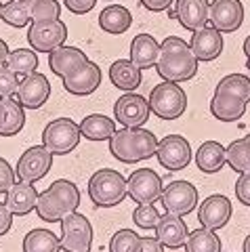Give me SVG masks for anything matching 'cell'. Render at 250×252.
<instances>
[{"mask_svg": "<svg viewBox=\"0 0 250 252\" xmlns=\"http://www.w3.org/2000/svg\"><path fill=\"white\" fill-rule=\"evenodd\" d=\"M156 69L166 82H185L196 76L198 57L193 55L189 42L179 36H168L160 44V59Z\"/></svg>", "mask_w": 250, "mask_h": 252, "instance_id": "cell-1", "label": "cell"}, {"mask_svg": "<svg viewBox=\"0 0 250 252\" xmlns=\"http://www.w3.org/2000/svg\"><path fill=\"white\" fill-rule=\"evenodd\" d=\"M158 152V139L145 128H120L109 139V154L122 164L145 162Z\"/></svg>", "mask_w": 250, "mask_h": 252, "instance_id": "cell-2", "label": "cell"}, {"mask_svg": "<svg viewBox=\"0 0 250 252\" xmlns=\"http://www.w3.org/2000/svg\"><path fill=\"white\" fill-rule=\"evenodd\" d=\"M126 195V179L114 168H101L89 179V198L97 208H116Z\"/></svg>", "mask_w": 250, "mask_h": 252, "instance_id": "cell-3", "label": "cell"}, {"mask_svg": "<svg viewBox=\"0 0 250 252\" xmlns=\"http://www.w3.org/2000/svg\"><path fill=\"white\" fill-rule=\"evenodd\" d=\"M80 124H76L72 118H55L42 130V145L53 156H67L80 143Z\"/></svg>", "mask_w": 250, "mask_h": 252, "instance_id": "cell-4", "label": "cell"}, {"mask_svg": "<svg viewBox=\"0 0 250 252\" xmlns=\"http://www.w3.org/2000/svg\"><path fill=\"white\" fill-rule=\"evenodd\" d=\"M150 107L160 120H177L187 109V94L179 82H166L154 86L150 93Z\"/></svg>", "mask_w": 250, "mask_h": 252, "instance_id": "cell-5", "label": "cell"}, {"mask_svg": "<svg viewBox=\"0 0 250 252\" xmlns=\"http://www.w3.org/2000/svg\"><path fill=\"white\" fill-rule=\"evenodd\" d=\"M93 225L80 212H69L61 219V250L65 252H91Z\"/></svg>", "mask_w": 250, "mask_h": 252, "instance_id": "cell-6", "label": "cell"}, {"mask_svg": "<svg viewBox=\"0 0 250 252\" xmlns=\"http://www.w3.org/2000/svg\"><path fill=\"white\" fill-rule=\"evenodd\" d=\"M160 204L170 215L185 217L196 210L198 206V189L189 181H173L170 185L162 189Z\"/></svg>", "mask_w": 250, "mask_h": 252, "instance_id": "cell-7", "label": "cell"}, {"mask_svg": "<svg viewBox=\"0 0 250 252\" xmlns=\"http://www.w3.org/2000/svg\"><path fill=\"white\" fill-rule=\"evenodd\" d=\"M150 101L137 94L135 91L120 94L118 101L114 103V118L124 128H141L150 118Z\"/></svg>", "mask_w": 250, "mask_h": 252, "instance_id": "cell-8", "label": "cell"}, {"mask_svg": "<svg viewBox=\"0 0 250 252\" xmlns=\"http://www.w3.org/2000/svg\"><path fill=\"white\" fill-rule=\"evenodd\" d=\"M51 166H53V154L44 145H34L21 154L15 172H17L19 181L36 183V181H40L49 175Z\"/></svg>", "mask_w": 250, "mask_h": 252, "instance_id": "cell-9", "label": "cell"}, {"mask_svg": "<svg viewBox=\"0 0 250 252\" xmlns=\"http://www.w3.org/2000/svg\"><path fill=\"white\" fill-rule=\"evenodd\" d=\"M128 198L137 204H154L162 195V177L152 168H139L126 179Z\"/></svg>", "mask_w": 250, "mask_h": 252, "instance_id": "cell-10", "label": "cell"}, {"mask_svg": "<svg viewBox=\"0 0 250 252\" xmlns=\"http://www.w3.org/2000/svg\"><path fill=\"white\" fill-rule=\"evenodd\" d=\"M67 40V26L61 19L49 23H32L28 28V44L38 53H51Z\"/></svg>", "mask_w": 250, "mask_h": 252, "instance_id": "cell-11", "label": "cell"}, {"mask_svg": "<svg viewBox=\"0 0 250 252\" xmlns=\"http://www.w3.org/2000/svg\"><path fill=\"white\" fill-rule=\"evenodd\" d=\"M156 156L166 170H183L191 162V145L181 135H166L158 141Z\"/></svg>", "mask_w": 250, "mask_h": 252, "instance_id": "cell-12", "label": "cell"}, {"mask_svg": "<svg viewBox=\"0 0 250 252\" xmlns=\"http://www.w3.org/2000/svg\"><path fill=\"white\" fill-rule=\"evenodd\" d=\"M51 97V82L49 78L40 72H32L28 76H21L19 89H17V101L26 109H38L42 107Z\"/></svg>", "mask_w": 250, "mask_h": 252, "instance_id": "cell-13", "label": "cell"}, {"mask_svg": "<svg viewBox=\"0 0 250 252\" xmlns=\"http://www.w3.org/2000/svg\"><path fill=\"white\" fill-rule=\"evenodd\" d=\"M231 202L227 195H221V193H215V195H208V198L200 204L198 208V220L202 227L206 229H221L229 223L231 219Z\"/></svg>", "mask_w": 250, "mask_h": 252, "instance_id": "cell-14", "label": "cell"}, {"mask_svg": "<svg viewBox=\"0 0 250 252\" xmlns=\"http://www.w3.org/2000/svg\"><path fill=\"white\" fill-rule=\"evenodd\" d=\"M210 26L219 32H236L244 21V6L240 0H213L210 2Z\"/></svg>", "mask_w": 250, "mask_h": 252, "instance_id": "cell-15", "label": "cell"}, {"mask_svg": "<svg viewBox=\"0 0 250 252\" xmlns=\"http://www.w3.org/2000/svg\"><path fill=\"white\" fill-rule=\"evenodd\" d=\"M101 78H103V74H101V67L97 65L95 61H89L87 65H82L78 72L61 78V80H63V89L69 94H76V97H87V94H93L99 89Z\"/></svg>", "mask_w": 250, "mask_h": 252, "instance_id": "cell-16", "label": "cell"}, {"mask_svg": "<svg viewBox=\"0 0 250 252\" xmlns=\"http://www.w3.org/2000/svg\"><path fill=\"white\" fill-rule=\"evenodd\" d=\"M210 13L208 0H177L175 11L170 13V17H175L181 28L189 32H198L200 28L206 26Z\"/></svg>", "mask_w": 250, "mask_h": 252, "instance_id": "cell-17", "label": "cell"}, {"mask_svg": "<svg viewBox=\"0 0 250 252\" xmlns=\"http://www.w3.org/2000/svg\"><path fill=\"white\" fill-rule=\"evenodd\" d=\"M87 63H89L87 53L76 49V46L61 44L55 51L49 53V67H51V72L59 78H65L69 74L78 72V69L82 65H87Z\"/></svg>", "mask_w": 250, "mask_h": 252, "instance_id": "cell-18", "label": "cell"}, {"mask_svg": "<svg viewBox=\"0 0 250 252\" xmlns=\"http://www.w3.org/2000/svg\"><path fill=\"white\" fill-rule=\"evenodd\" d=\"M189 46L198 61H215L223 53V32H219L215 26H204L193 32Z\"/></svg>", "mask_w": 250, "mask_h": 252, "instance_id": "cell-19", "label": "cell"}, {"mask_svg": "<svg viewBox=\"0 0 250 252\" xmlns=\"http://www.w3.org/2000/svg\"><path fill=\"white\" fill-rule=\"evenodd\" d=\"M38 193L34 183H28V181H17L9 191H6V198L4 204L9 206V210L17 217H26L28 212L36 210V204H38Z\"/></svg>", "mask_w": 250, "mask_h": 252, "instance_id": "cell-20", "label": "cell"}, {"mask_svg": "<svg viewBox=\"0 0 250 252\" xmlns=\"http://www.w3.org/2000/svg\"><path fill=\"white\" fill-rule=\"evenodd\" d=\"M154 231H156V238H158L164 246L173 248V250L185 246V240H187V235H189L183 217L170 215V212H166V215L160 219V223L156 225Z\"/></svg>", "mask_w": 250, "mask_h": 252, "instance_id": "cell-21", "label": "cell"}, {"mask_svg": "<svg viewBox=\"0 0 250 252\" xmlns=\"http://www.w3.org/2000/svg\"><path fill=\"white\" fill-rule=\"evenodd\" d=\"M109 82L122 93H132L141 86V69L130 59H116L107 69Z\"/></svg>", "mask_w": 250, "mask_h": 252, "instance_id": "cell-22", "label": "cell"}, {"mask_svg": "<svg viewBox=\"0 0 250 252\" xmlns=\"http://www.w3.org/2000/svg\"><path fill=\"white\" fill-rule=\"evenodd\" d=\"M160 59V44L152 34H139L130 42V61L139 69L156 67Z\"/></svg>", "mask_w": 250, "mask_h": 252, "instance_id": "cell-23", "label": "cell"}, {"mask_svg": "<svg viewBox=\"0 0 250 252\" xmlns=\"http://www.w3.org/2000/svg\"><path fill=\"white\" fill-rule=\"evenodd\" d=\"M210 114L221 122H238L246 114V101L233 94L215 93V97L210 99Z\"/></svg>", "mask_w": 250, "mask_h": 252, "instance_id": "cell-24", "label": "cell"}, {"mask_svg": "<svg viewBox=\"0 0 250 252\" xmlns=\"http://www.w3.org/2000/svg\"><path fill=\"white\" fill-rule=\"evenodd\" d=\"M225 162H227V149H225L219 141H204L198 152H196V166L206 172V175H215L219 172Z\"/></svg>", "mask_w": 250, "mask_h": 252, "instance_id": "cell-25", "label": "cell"}, {"mask_svg": "<svg viewBox=\"0 0 250 252\" xmlns=\"http://www.w3.org/2000/svg\"><path fill=\"white\" fill-rule=\"evenodd\" d=\"M132 23V15L126 6L122 4H109L99 15V28L107 34H124Z\"/></svg>", "mask_w": 250, "mask_h": 252, "instance_id": "cell-26", "label": "cell"}, {"mask_svg": "<svg viewBox=\"0 0 250 252\" xmlns=\"http://www.w3.org/2000/svg\"><path fill=\"white\" fill-rule=\"evenodd\" d=\"M80 132L89 141H109L116 132V122L103 114H91L80 122Z\"/></svg>", "mask_w": 250, "mask_h": 252, "instance_id": "cell-27", "label": "cell"}, {"mask_svg": "<svg viewBox=\"0 0 250 252\" xmlns=\"http://www.w3.org/2000/svg\"><path fill=\"white\" fill-rule=\"evenodd\" d=\"M23 252H61V238L51 229H32L23 238Z\"/></svg>", "mask_w": 250, "mask_h": 252, "instance_id": "cell-28", "label": "cell"}, {"mask_svg": "<svg viewBox=\"0 0 250 252\" xmlns=\"http://www.w3.org/2000/svg\"><path fill=\"white\" fill-rule=\"evenodd\" d=\"M36 215L42 220H46V223H57V220L61 223V219H63L65 215H69V210H67L65 204L51 191V189H44V191L38 195Z\"/></svg>", "mask_w": 250, "mask_h": 252, "instance_id": "cell-29", "label": "cell"}, {"mask_svg": "<svg viewBox=\"0 0 250 252\" xmlns=\"http://www.w3.org/2000/svg\"><path fill=\"white\" fill-rule=\"evenodd\" d=\"M2 105H4V126L0 137H13L26 126V112H23L26 107L13 97L2 99Z\"/></svg>", "mask_w": 250, "mask_h": 252, "instance_id": "cell-30", "label": "cell"}, {"mask_svg": "<svg viewBox=\"0 0 250 252\" xmlns=\"http://www.w3.org/2000/svg\"><path fill=\"white\" fill-rule=\"evenodd\" d=\"M185 252H221V238L213 229H196L187 235Z\"/></svg>", "mask_w": 250, "mask_h": 252, "instance_id": "cell-31", "label": "cell"}, {"mask_svg": "<svg viewBox=\"0 0 250 252\" xmlns=\"http://www.w3.org/2000/svg\"><path fill=\"white\" fill-rule=\"evenodd\" d=\"M6 67H11L19 76H28L38 69V55L30 49H15L6 57Z\"/></svg>", "mask_w": 250, "mask_h": 252, "instance_id": "cell-32", "label": "cell"}, {"mask_svg": "<svg viewBox=\"0 0 250 252\" xmlns=\"http://www.w3.org/2000/svg\"><path fill=\"white\" fill-rule=\"evenodd\" d=\"M215 93L233 94V97H238V99L248 103L250 101V78L244 76V74H229L217 84Z\"/></svg>", "mask_w": 250, "mask_h": 252, "instance_id": "cell-33", "label": "cell"}, {"mask_svg": "<svg viewBox=\"0 0 250 252\" xmlns=\"http://www.w3.org/2000/svg\"><path fill=\"white\" fill-rule=\"evenodd\" d=\"M51 191L57 195V198L61 200L67 206L69 212L78 210V206H80V189H78V185L74 183V181L69 179H57L51 183Z\"/></svg>", "mask_w": 250, "mask_h": 252, "instance_id": "cell-34", "label": "cell"}, {"mask_svg": "<svg viewBox=\"0 0 250 252\" xmlns=\"http://www.w3.org/2000/svg\"><path fill=\"white\" fill-rule=\"evenodd\" d=\"M2 21L11 28H26L32 21L30 15V4L23 0H11L2 6Z\"/></svg>", "mask_w": 250, "mask_h": 252, "instance_id": "cell-35", "label": "cell"}, {"mask_svg": "<svg viewBox=\"0 0 250 252\" xmlns=\"http://www.w3.org/2000/svg\"><path fill=\"white\" fill-rule=\"evenodd\" d=\"M227 164L236 172H248L250 170V145L246 139H238L227 147Z\"/></svg>", "mask_w": 250, "mask_h": 252, "instance_id": "cell-36", "label": "cell"}, {"mask_svg": "<svg viewBox=\"0 0 250 252\" xmlns=\"http://www.w3.org/2000/svg\"><path fill=\"white\" fill-rule=\"evenodd\" d=\"M32 23H49L61 17V4L57 0H32L30 2Z\"/></svg>", "mask_w": 250, "mask_h": 252, "instance_id": "cell-37", "label": "cell"}, {"mask_svg": "<svg viewBox=\"0 0 250 252\" xmlns=\"http://www.w3.org/2000/svg\"><path fill=\"white\" fill-rule=\"evenodd\" d=\"M141 235L132 229H120L109 240V252H137Z\"/></svg>", "mask_w": 250, "mask_h": 252, "instance_id": "cell-38", "label": "cell"}, {"mask_svg": "<svg viewBox=\"0 0 250 252\" xmlns=\"http://www.w3.org/2000/svg\"><path fill=\"white\" fill-rule=\"evenodd\" d=\"M160 215L154 208V204H137L135 212H132V220L139 229H156V225L160 223Z\"/></svg>", "mask_w": 250, "mask_h": 252, "instance_id": "cell-39", "label": "cell"}, {"mask_svg": "<svg viewBox=\"0 0 250 252\" xmlns=\"http://www.w3.org/2000/svg\"><path fill=\"white\" fill-rule=\"evenodd\" d=\"M19 82H21L19 74H15L13 69L6 67V65L0 67V99H6V97L17 94Z\"/></svg>", "mask_w": 250, "mask_h": 252, "instance_id": "cell-40", "label": "cell"}, {"mask_svg": "<svg viewBox=\"0 0 250 252\" xmlns=\"http://www.w3.org/2000/svg\"><path fill=\"white\" fill-rule=\"evenodd\" d=\"M15 183H17V172L11 168V164L4 158H0V193H6Z\"/></svg>", "mask_w": 250, "mask_h": 252, "instance_id": "cell-41", "label": "cell"}, {"mask_svg": "<svg viewBox=\"0 0 250 252\" xmlns=\"http://www.w3.org/2000/svg\"><path fill=\"white\" fill-rule=\"evenodd\" d=\"M236 198L240 200L242 206H250V170L240 175L236 183Z\"/></svg>", "mask_w": 250, "mask_h": 252, "instance_id": "cell-42", "label": "cell"}, {"mask_svg": "<svg viewBox=\"0 0 250 252\" xmlns=\"http://www.w3.org/2000/svg\"><path fill=\"white\" fill-rule=\"evenodd\" d=\"M63 4L67 6V11H72L74 15H84L95 9L97 0H63Z\"/></svg>", "mask_w": 250, "mask_h": 252, "instance_id": "cell-43", "label": "cell"}, {"mask_svg": "<svg viewBox=\"0 0 250 252\" xmlns=\"http://www.w3.org/2000/svg\"><path fill=\"white\" fill-rule=\"evenodd\" d=\"M13 217H15V215L9 210V206H6L4 202H0V238L11 231V227H13Z\"/></svg>", "mask_w": 250, "mask_h": 252, "instance_id": "cell-44", "label": "cell"}, {"mask_svg": "<svg viewBox=\"0 0 250 252\" xmlns=\"http://www.w3.org/2000/svg\"><path fill=\"white\" fill-rule=\"evenodd\" d=\"M164 244L158 238H141L137 252H164Z\"/></svg>", "mask_w": 250, "mask_h": 252, "instance_id": "cell-45", "label": "cell"}, {"mask_svg": "<svg viewBox=\"0 0 250 252\" xmlns=\"http://www.w3.org/2000/svg\"><path fill=\"white\" fill-rule=\"evenodd\" d=\"M173 2H175V0H139V4H141L143 9H147V11H152V13L166 11Z\"/></svg>", "mask_w": 250, "mask_h": 252, "instance_id": "cell-46", "label": "cell"}, {"mask_svg": "<svg viewBox=\"0 0 250 252\" xmlns=\"http://www.w3.org/2000/svg\"><path fill=\"white\" fill-rule=\"evenodd\" d=\"M9 44H6L2 38H0V67L2 65H6V57H9Z\"/></svg>", "mask_w": 250, "mask_h": 252, "instance_id": "cell-47", "label": "cell"}, {"mask_svg": "<svg viewBox=\"0 0 250 252\" xmlns=\"http://www.w3.org/2000/svg\"><path fill=\"white\" fill-rule=\"evenodd\" d=\"M242 51H244V55H246V59H248V63H250V36L244 40V46H242Z\"/></svg>", "mask_w": 250, "mask_h": 252, "instance_id": "cell-48", "label": "cell"}, {"mask_svg": "<svg viewBox=\"0 0 250 252\" xmlns=\"http://www.w3.org/2000/svg\"><path fill=\"white\" fill-rule=\"evenodd\" d=\"M2 126H4V105L2 99H0V132H2Z\"/></svg>", "mask_w": 250, "mask_h": 252, "instance_id": "cell-49", "label": "cell"}, {"mask_svg": "<svg viewBox=\"0 0 250 252\" xmlns=\"http://www.w3.org/2000/svg\"><path fill=\"white\" fill-rule=\"evenodd\" d=\"M242 252H250V235H246V240H244V246H242Z\"/></svg>", "mask_w": 250, "mask_h": 252, "instance_id": "cell-50", "label": "cell"}, {"mask_svg": "<svg viewBox=\"0 0 250 252\" xmlns=\"http://www.w3.org/2000/svg\"><path fill=\"white\" fill-rule=\"evenodd\" d=\"M2 6H4V4H2V2H0V19H2Z\"/></svg>", "mask_w": 250, "mask_h": 252, "instance_id": "cell-51", "label": "cell"}, {"mask_svg": "<svg viewBox=\"0 0 250 252\" xmlns=\"http://www.w3.org/2000/svg\"><path fill=\"white\" fill-rule=\"evenodd\" d=\"M244 139H246V143H248V145H250V135H246V137H244Z\"/></svg>", "mask_w": 250, "mask_h": 252, "instance_id": "cell-52", "label": "cell"}, {"mask_svg": "<svg viewBox=\"0 0 250 252\" xmlns=\"http://www.w3.org/2000/svg\"><path fill=\"white\" fill-rule=\"evenodd\" d=\"M23 2H28V4H30V2H32V0H23Z\"/></svg>", "mask_w": 250, "mask_h": 252, "instance_id": "cell-53", "label": "cell"}]
</instances>
